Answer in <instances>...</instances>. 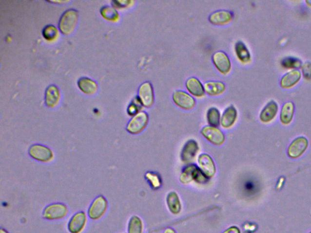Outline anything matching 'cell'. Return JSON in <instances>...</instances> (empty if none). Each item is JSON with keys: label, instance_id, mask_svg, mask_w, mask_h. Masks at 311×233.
Instances as JSON below:
<instances>
[{"label": "cell", "instance_id": "18", "mask_svg": "<svg viewBox=\"0 0 311 233\" xmlns=\"http://www.w3.org/2000/svg\"><path fill=\"white\" fill-rule=\"evenodd\" d=\"M278 111V105L277 103L274 101V100H271L266 105V106L264 107L261 112L260 114L261 121L263 123H265V124H268V123L272 121L274 118L277 114Z\"/></svg>", "mask_w": 311, "mask_h": 233}, {"label": "cell", "instance_id": "34", "mask_svg": "<svg viewBox=\"0 0 311 233\" xmlns=\"http://www.w3.org/2000/svg\"><path fill=\"white\" fill-rule=\"evenodd\" d=\"M139 107L135 104H132L128 107V114L131 116H135L137 113H139Z\"/></svg>", "mask_w": 311, "mask_h": 233}, {"label": "cell", "instance_id": "38", "mask_svg": "<svg viewBox=\"0 0 311 233\" xmlns=\"http://www.w3.org/2000/svg\"><path fill=\"white\" fill-rule=\"evenodd\" d=\"M306 3H307L308 6H311V1H306Z\"/></svg>", "mask_w": 311, "mask_h": 233}, {"label": "cell", "instance_id": "30", "mask_svg": "<svg viewBox=\"0 0 311 233\" xmlns=\"http://www.w3.org/2000/svg\"><path fill=\"white\" fill-rule=\"evenodd\" d=\"M59 33L58 28L52 24L45 26L43 30V36L46 41L53 42L58 38Z\"/></svg>", "mask_w": 311, "mask_h": 233}, {"label": "cell", "instance_id": "17", "mask_svg": "<svg viewBox=\"0 0 311 233\" xmlns=\"http://www.w3.org/2000/svg\"><path fill=\"white\" fill-rule=\"evenodd\" d=\"M238 117L237 110L233 105H231L224 110L221 118V125L224 129H229L233 127Z\"/></svg>", "mask_w": 311, "mask_h": 233}, {"label": "cell", "instance_id": "22", "mask_svg": "<svg viewBox=\"0 0 311 233\" xmlns=\"http://www.w3.org/2000/svg\"><path fill=\"white\" fill-rule=\"evenodd\" d=\"M78 85L79 89L84 94L87 95L95 94L98 90V86L95 81L88 77H81L78 80Z\"/></svg>", "mask_w": 311, "mask_h": 233}, {"label": "cell", "instance_id": "8", "mask_svg": "<svg viewBox=\"0 0 311 233\" xmlns=\"http://www.w3.org/2000/svg\"><path fill=\"white\" fill-rule=\"evenodd\" d=\"M88 215L85 212L76 213L68 223V230L70 233H81L88 224Z\"/></svg>", "mask_w": 311, "mask_h": 233}, {"label": "cell", "instance_id": "21", "mask_svg": "<svg viewBox=\"0 0 311 233\" xmlns=\"http://www.w3.org/2000/svg\"><path fill=\"white\" fill-rule=\"evenodd\" d=\"M186 88L192 95L196 97L204 96L205 90L202 83L196 77L189 78L186 82Z\"/></svg>", "mask_w": 311, "mask_h": 233}, {"label": "cell", "instance_id": "7", "mask_svg": "<svg viewBox=\"0 0 311 233\" xmlns=\"http://www.w3.org/2000/svg\"><path fill=\"white\" fill-rule=\"evenodd\" d=\"M199 151L198 143L194 139L189 140L184 144L180 154L182 162L187 165L193 162Z\"/></svg>", "mask_w": 311, "mask_h": 233}, {"label": "cell", "instance_id": "6", "mask_svg": "<svg viewBox=\"0 0 311 233\" xmlns=\"http://www.w3.org/2000/svg\"><path fill=\"white\" fill-rule=\"evenodd\" d=\"M149 120V115L147 112H139L133 116L128 123L127 126V131L133 135L140 134L147 127Z\"/></svg>", "mask_w": 311, "mask_h": 233}, {"label": "cell", "instance_id": "37", "mask_svg": "<svg viewBox=\"0 0 311 233\" xmlns=\"http://www.w3.org/2000/svg\"><path fill=\"white\" fill-rule=\"evenodd\" d=\"M0 233H9L7 231L6 229H3V228H1V230H0Z\"/></svg>", "mask_w": 311, "mask_h": 233}, {"label": "cell", "instance_id": "2", "mask_svg": "<svg viewBox=\"0 0 311 233\" xmlns=\"http://www.w3.org/2000/svg\"><path fill=\"white\" fill-rule=\"evenodd\" d=\"M79 14L76 9H69L64 12L59 21L58 28L61 34L70 36L78 25Z\"/></svg>", "mask_w": 311, "mask_h": 233}, {"label": "cell", "instance_id": "5", "mask_svg": "<svg viewBox=\"0 0 311 233\" xmlns=\"http://www.w3.org/2000/svg\"><path fill=\"white\" fill-rule=\"evenodd\" d=\"M108 208V202L104 196L96 197L88 209V216L93 220H98L104 216Z\"/></svg>", "mask_w": 311, "mask_h": 233}, {"label": "cell", "instance_id": "11", "mask_svg": "<svg viewBox=\"0 0 311 233\" xmlns=\"http://www.w3.org/2000/svg\"><path fill=\"white\" fill-rule=\"evenodd\" d=\"M173 100L177 107L182 109L190 110L196 105V101L192 95L182 90H176L173 94Z\"/></svg>", "mask_w": 311, "mask_h": 233}, {"label": "cell", "instance_id": "35", "mask_svg": "<svg viewBox=\"0 0 311 233\" xmlns=\"http://www.w3.org/2000/svg\"><path fill=\"white\" fill-rule=\"evenodd\" d=\"M223 233H241L240 230L236 227H229Z\"/></svg>", "mask_w": 311, "mask_h": 233}, {"label": "cell", "instance_id": "12", "mask_svg": "<svg viewBox=\"0 0 311 233\" xmlns=\"http://www.w3.org/2000/svg\"><path fill=\"white\" fill-rule=\"evenodd\" d=\"M139 99L141 104L145 108H150L154 104V90L151 83L145 82L139 89Z\"/></svg>", "mask_w": 311, "mask_h": 233}, {"label": "cell", "instance_id": "1", "mask_svg": "<svg viewBox=\"0 0 311 233\" xmlns=\"http://www.w3.org/2000/svg\"><path fill=\"white\" fill-rule=\"evenodd\" d=\"M179 180L184 185H189L193 181L198 184H205L208 181L209 178L204 175L199 166L194 164H189L182 169Z\"/></svg>", "mask_w": 311, "mask_h": 233}, {"label": "cell", "instance_id": "27", "mask_svg": "<svg viewBox=\"0 0 311 233\" xmlns=\"http://www.w3.org/2000/svg\"><path fill=\"white\" fill-rule=\"evenodd\" d=\"M221 114L218 108L212 107L207 112V120L210 126L217 127L221 124Z\"/></svg>", "mask_w": 311, "mask_h": 233}, {"label": "cell", "instance_id": "31", "mask_svg": "<svg viewBox=\"0 0 311 233\" xmlns=\"http://www.w3.org/2000/svg\"><path fill=\"white\" fill-rule=\"evenodd\" d=\"M281 66L286 69H294L301 68L302 65V61L299 58L288 57L283 59L281 61Z\"/></svg>", "mask_w": 311, "mask_h": 233}, {"label": "cell", "instance_id": "33", "mask_svg": "<svg viewBox=\"0 0 311 233\" xmlns=\"http://www.w3.org/2000/svg\"><path fill=\"white\" fill-rule=\"evenodd\" d=\"M133 2L132 1H114L113 4L115 8L122 9L132 6Z\"/></svg>", "mask_w": 311, "mask_h": 233}, {"label": "cell", "instance_id": "14", "mask_svg": "<svg viewBox=\"0 0 311 233\" xmlns=\"http://www.w3.org/2000/svg\"><path fill=\"white\" fill-rule=\"evenodd\" d=\"M212 60L214 66L222 74L226 75L230 72L232 68L231 61L226 54L221 51L214 53Z\"/></svg>", "mask_w": 311, "mask_h": 233}, {"label": "cell", "instance_id": "29", "mask_svg": "<svg viewBox=\"0 0 311 233\" xmlns=\"http://www.w3.org/2000/svg\"><path fill=\"white\" fill-rule=\"evenodd\" d=\"M145 178L154 190H159L162 185V179L159 174L155 172H147Z\"/></svg>", "mask_w": 311, "mask_h": 233}, {"label": "cell", "instance_id": "19", "mask_svg": "<svg viewBox=\"0 0 311 233\" xmlns=\"http://www.w3.org/2000/svg\"><path fill=\"white\" fill-rule=\"evenodd\" d=\"M302 78V73L298 70H293L286 73L281 78V87L285 89L292 88L297 84Z\"/></svg>", "mask_w": 311, "mask_h": 233}, {"label": "cell", "instance_id": "39", "mask_svg": "<svg viewBox=\"0 0 311 233\" xmlns=\"http://www.w3.org/2000/svg\"><path fill=\"white\" fill-rule=\"evenodd\" d=\"M309 233H311V232Z\"/></svg>", "mask_w": 311, "mask_h": 233}, {"label": "cell", "instance_id": "24", "mask_svg": "<svg viewBox=\"0 0 311 233\" xmlns=\"http://www.w3.org/2000/svg\"><path fill=\"white\" fill-rule=\"evenodd\" d=\"M295 107L292 102H286L284 104L280 112V121L283 125L290 124L293 119Z\"/></svg>", "mask_w": 311, "mask_h": 233}, {"label": "cell", "instance_id": "23", "mask_svg": "<svg viewBox=\"0 0 311 233\" xmlns=\"http://www.w3.org/2000/svg\"><path fill=\"white\" fill-rule=\"evenodd\" d=\"M205 92L211 96H216L223 94L226 90V86L221 82L211 81L205 83L204 86Z\"/></svg>", "mask_w": 311, "mask_h": 233}, {"label": "cell", "instance_id": "15", "mask_svg": "<svg viewBox=\"0 0 311 233\" xmlns=\"http://www.w3.org/2000/svg\"><path fill=\"white\" fill-rule=\"evenodd\" d=\"M233 12L225 10H219L212 13L209 17V21L214 25H224L233 20Z\"/></svg>", "mask_w": 311, "mask_h": 233}, {"label": "cell", "instance_id": "26", "mask_svg": "<svg viewBox=\"0 0 311 233\" xmlns=\"http://www.w3.org/2000/svg\"><path fill=\"white\" fill-rule=\"evenodd\" d=\"M144 225L141 219L137 215H133L128 224V233H143Z\"/></svg>", "mask_w": 311, "mask_h": 233}, {"label": "cell", "instance_id": "20", "mask_svg": "<svg viewBox=\"0 0 311 233\" xmlns=\"http://www.w3.org/2000/svg\"><path fill=\"white\" fill-rule=\"evenodd\" d=\"M168 208L172 214L177 215L181 212L182 206L178 194L174 191H170L166 197Z\"/></svg>", "mask_w": 311, "mask_h": 233}, {"label": "cell", "instance_id": "10", "mask_svg": "<svg viewBox=\"0 0 311 233\" xmlns=\"http://www.w3.org/2000/svg\"><path fill=\"white\" fill-rule=\"evenodd\" d=\"M199 167L207 178H214L216 173V168L213 159L206 153L200 154L197 158Z\"/></svg>", "mask_w": 311, "mask_h": 233}, {"label": "cell", "instance_id": "36", "mask_svg": "<svg viewBox=\"0 0 311 233\" xmlns=\"http://www.w3.org/2000/svg\"><path fill=\"white\" fill-rule=\"evenodd\" d=\"M164 233H176V232H175L174 230H173L172 229H168L165 230Z\"/></svg>", "mask_w": 311, "mask_h": 233}, {"label": "cell", "instance_id": "3", "mask_svg": "<svg viewBox=\"0 0 311 233\" xmlns=\"http://www.w3.org/2000/svg\"><path fill=\"white\" fill-rule=\"evenodd\" d=\"M29 156L34 160L41 163L51 162L55 158V154L49 147L41 144H34L29 147Z\"/></svg>", "mask_w": 311, "mask_h": 233}, {"label": "cell", "instance_id": "16", "mask_svg": "<svg viewBox=\"0 0 311 233\" xmlns=\"http://www.w3.org/2000/svg\"><path fill=\"white\" fill-rule=\"evenodd\" d=\"M60 90L56 86L51 85L47 88L44 97V101L47 107L51 108L56 107L60 103Z\"/></svg>", "mask_w": 311, "mask_h": 233}, {"label": "cell", "instance_id": "13", "mask_svg": "<svg viewBox=\"0 0 311 233\" xmlns=\"http://www.w3.org/2000/svg\"><path fill=\"white\" fill-rule=\"evenodd\" d=\"M308 141L305 137H298L290 144L288 148V156L292 159L299 158L307 150Z\"/></svg>", "mask_w": 311, "mask_h": 233}, {"label": "cell", "instance_id": "32", "mask_svg": "<svg viewBox=\"0 0 311 233\" xmlns=\"http://www.w3.org/2000/svg\"><path fill=\"white\" fill-rule=\"evenodd\" d=\"M303 77L306 80H311V63L310 61H306L301 66Z\"/></svg>", "mask_w": 311, "mask_h": 233}, {"label": "cell", "instance_id": "25", "mask_svg": "<svg viewBox=\"0 0 311 233\" xmlns=\"http://www.w3.org/2000/svg\"><path fill=\"white\" fill-rule=\"evenodd\" d=\"M234 51L238 60L244 64L249 63L251 61V53L245 44L241 41H238L234 45Z\"/></svg>", "mask_w": 311, "mask_h": 233}, {"label": "cell", "instance_id": "28", "mask_svg": "<svg viewBox=\"0 0 311 233\" xmlns=\"http://www.w3.org/2000/svg\"><path fill=\"white\" fill-rule=\"evenodd\" d=\"M100 14L105 19L112 22H117L120 18L117 10L108 6H103L100 10Z\"/></svg>", "mask_w": 311, "mask_h": 233}, {"label": "cell", "instance_id": "4", "mask_svg": "<svg viewBox=\"0 0 311 233\" xmlns=\"http://www.w3.org/2000/svg\"><path fill=\"white\" fill-rule=\"evenodd\" d=\"M69 209L67 206L63 203H53L44 208L42 215L44 219L48 220H58L67 216Z\"/></svg>", "mask_w": 311, "mask_h": 233}, {"label": "cell", "instance_id": "9", "mask_svg": "<svg viewBox=\"0 0 311 233\" xmlns=\"http://www.w3.org/2000/svg\"><path fill=\"white\" fill-rule=\"evenodd\" d=\"M201 133L210 143L215 146H221L226 141L223 132L217 127L206 126L201 129Z\"/></svg>", "mask_w": 311, "mask_h": 233}]
</instances>
